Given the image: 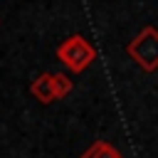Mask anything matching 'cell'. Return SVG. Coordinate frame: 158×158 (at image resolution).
<instances>
[{
	"label": "cell",
	"mask_w": 158,
	"mask_h": 158,
	"mask_svg": "<svg viewBox=\"0 0 158 158\" xmlns=\"http://www.w3.org/2000/svg\"><path fill=\"white\" fill-rule=\"evenodd\" d=\"M57 59L74 74L84 72L94 59H96V49L91 47V42L81 35H72L67 37L59 47H57Z\"/></svg>",
	"instance_id": "1"
},
{
	"label": "cell",
	"mask_w": 158,
	"mask_h": 158,
	"mask_svg": "<svg viewBox=\"0 0 158 158\" xmlns=\"http://www.w3.org/2000/svg\"><path fill=\"white\" fill-rule=\"evenodd\" d=\"M126 54L143 69V72H153L158 69V30L146 25L128 44H126Z\"/></svg>",
	"instance_id": "2"
},
{
	"label": "cell",
	"mask_w": 158,
	"mask_h": 158,
	"mask_svg": "<svg viewBox=\"0 0 158 158\" xmlns=\"http://www.w3.org/2000/svg\"><path fill=\"white\" fill-rule=\"evenodd\" d=\"M30 91H32V96H35L40 104H52V101H57V91H54V74H49V72L40 74V77L30 84Z\"/></svg>",
	"instance_id": "3"
},
{
	"label": "cell",
	"mask_w": 158,
	"mask_h": 158,
	"mask_svg": "<svg viewBox=\"0 0 158 158\" xmlns=\"http://www.w3.org/2000/svg\"><path fill=\"white\" fill-rule=\"evenodd\" d=\"M79 158H121L118 148H114L109 141H94Z\"/></svg>",
	"instance_id": "4"
},
{
	"label": "cell",
	"mask_w": 158,
	"mask_h": 158,
	"mask_svg": "<svg viewBox=\"0 0 158 158\" xmlns=\"http://www.w3.org/2000/svg\"><path fill=\"white\" fill-rule=\"evenodd\" d=\"M54 91H57V99H64L72 91V79L67 74H54Z\"/></svg>",
	"instance_id": "5"
}]
</instances>
